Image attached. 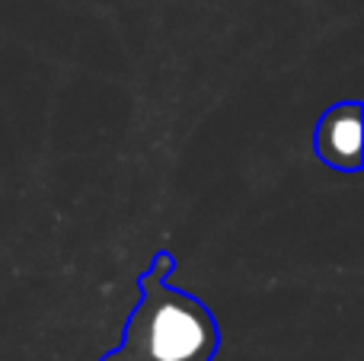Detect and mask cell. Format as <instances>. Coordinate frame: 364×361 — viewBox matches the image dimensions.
Returning <instances> with one entry per match:
<instances>
[{
  "label": "cell",
  "mask_w": 364,
  "mask_h": 361,
  "mask_svg": "<svg viewBox=\"0 0 364 361\" xmlns=\"http://www.w3.org/2000/svg\"><path fill=\"white\" fill-rule=\"evenodd\" d=\"M316 157L339 173L361 170V102L346 99L323 112L314 128Z\"/></svg>",
  "instance_id": "2"
},
{
  "label": "cell",
  "mask_w": 364,
  "mask_h": 361,
  "mask_svg": "<svg viewBox=\"0 0 364 361\" xmlns=\"http://www.w3.org/2000/svg\"><path fill=\"white\" fill-rule=\"evenodd\" d=\"M176 269L170 249L154 256L141 275V301L125 320L122 345L100 361H214L220 326L195 294L176 291L166 279Z\"/></svg>",
  "instance_id": "1"
}]
</instances>
